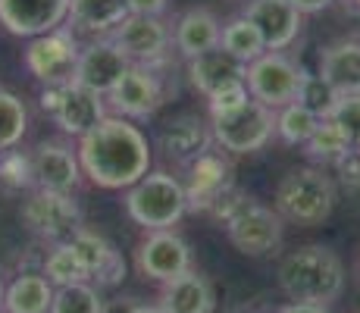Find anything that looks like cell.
<instances>
[{"instance_id":"1","label":"cell","mask_w":360,"mask_h":313,"mask_svg":"<svg viewBox=\"0 0 360 313\" xmlns=\"http://www.w3.org/2000/svg\"><path fill=\"white\" fill-rule=\"evenodd\" d=\"M79 163L88 182L107 191H126L150 172V141L138 125L122 116H103L79 138Z\"/></svg>"},{"instance_id":"2","label":"cell","mask_w":360,"mask_h":313,"mask_svg":"<svg viewBox=\"0 0 360 313\" xmlns=\"http://www.w3.org/2000/svg\"><path fill=\"white\" fill-rule=\"evenodd\" d=\"M276 276H279V288L288 301L326 304L329 307L345 291L342 257L326 245H304L285 254Z\"/></svg>"},{"instance_id":"3","label":"cell","mask_w":360,"mask_h":313,"mask_svg":"<svg viewBox=\"0 0 360 313\" xmlns=\"http://www.w3.org/2000/svg\"><path fill=\"white\" fill-rule=\"evenodd\" d=\"M273 210L297 226H320L335 210V182L316 166H297L279 179Z\"/></svg>"},{"instance_id":"4","label":"cell","mask_w":360,"mask_h":313,"mask_svg":"<svg viewBox=\"0 0 360 313\" xmlns=\"http://www.w3.org/2000/svg\"><path fill=\"white\" fill-rule=\"evenodd\" d=\"M126 213L135 226L144 232H157V229H172L182 222L188 213V198H185L182 179L169 176V172L157 170L141 176L131 188H126Z\"/></svg>"},{"instance_id":"5","label":"cell","mask_w":360,"mask_h":313,"mask_svg":"<svg viewBox=\"0 0 360 313\" xmlns=\"http://www.w3.org/2000/svg\"><path fill=\"white\" fill-rule=\"evenodd\" d=\"M185 198H188V210L207 213V217L223 219L241 198V188L232 179L229 160L217 151H204L188 163V179H185Z\"/></svg>"},{"instance_id":"6","label":"cell","mask_w":360,"mask_h":313,"mask_svg":"<svg viewBox=\"0 0 360 313\" xmlns=\"http://www.w3.org/2000/svg\"><path fill=\"white\" fill-rule=\"evenodd\" d=\"M210 135L226 154H257L276 135V110L248 97L235 110L210 113Z\"/></svg>"},{"instance_id":"7","label":"cell","mask_w":360,"mask_h":313,"mask_svg":"<svg viewBox=\"0 0 360 313\" xmlns=\"http://www.w3.org/2000/svg\"><path fill=\"white\" fill-rule=\"evenodd\" d=\"M282 222L285 219L273 207H263L248 194H241L232 210L223 217L226 235H229L235 250H241L245 257H266L279 250L282 235H285Z\"/></svg>"},{"instance_id":"8","label":"cell","mask_w":360,"mask_h":313,"mask_svg":"<svg viewBox=\"0 0 360 313\" xmlns=\"http://www.w3.org/2000/svg\"><path fill=\"white\" fill-rule=\"evenodd\" d=\"M22 226L32 235L51 241V245H66L82 226V207L75 204L72 194H60V191H44V188H32L25 194L22 207H19Z\"/></svg>"},{"instance_id":"9","label":"cell","mask_w":360,"mask_h":313,"mask_svg":"<svg viewBox=\"0 0 360 313\" xmlns=\"http://www.w3.org/2000/svg\"><path fill=\"white\" fill-rule=\"evenodd\" d=\"M301 79H304V69L297 66L285 51L260 53L257 60L248 63V72H245L248 94L269 110H279V107H285V103L297 101Z\"/></svg>"},{"instance_id":"10","label":"cell","mask_w":360,"mask_h":313,"mask_svg":"<svg viewBox=\"0 0 360 313\" xmlns=\"http://www.w3.org/2000/svg\"><path fill=\"white\" fill-rule=\"evenodd\" d=\"M79 34L72 29H53L38 38H29L25 47V69L41 82V85H69L75 82V66H79Z\"/></svg>"},{"instance_id":"11","label":"cell","mask_w":360,"mask_h":313,"mask_svg":"<svg viewBox=\"0 0 360 313\" xmlns=\"http://www.w3.org/2000/svg\"><path fill=\"white\" fill-rule=\"evenodd\" d=\"M41 110L60 125V132L69 138H82L107 116L103 97L75 85H47L41 91Z\"/></svg>"},{"instance_id":"12","label":"cell","mask_w":360,"mask_h":313,"mask_svg":"<svg viewBox=\"0 0 360 313\" xmlns=\"http://www.w3.org/2000/svg\"><path fill=\"white\" fill-rule=\"evenodd\" d=\"M103 101H110V110L122 120H150L166 101V85L154 72V66L131 63L129 72L116 82V88Z\"/></svg>"},{"instance_id":"13","label":"cell","mask_w":360,"mask_h":313,"mask_svg":"<svg viewBox=\"0 0 360 313\" xmlns=\"http://www.w3.org/2000/svg\"><path fill=\"white\" fill-rule=\"evenodd\" d=\"M135 263L144 279L169 282L182 276L185 269H191V248L172 229H157V232H148L141 238V245L135 250Z\"/></svg>"},{"instance_id":"14","label":"cell","mask_w":360,"mask_h":313,"mask_svg":"<svg viewBox=\"0 0 360 313\" xmlns=\"http://www.w3.org/2000/svg\"><path fill=\"white\" fill-rule=\"evenodd\" d=\"M129 66L131 60L116 47L110 34H103V38H94L82 47L79 66H75V85L107 97L116 88V82L129 72Z\"/></svg>"},{"instance_id":"15","label":"cell","mask_w":360,"mask_h":313,"mask_svg":"<svg viewBox=\"0 0 360 313\" xmlns=\"http://www.w3.org/2000/svg\"><path fill=\"white\" fill-rule=\"evenodd\" d=\"M32 154V179L34 188L44 191H60V194H72L82 185V163L79 154L69 148L60 138H47L38 141L29 151Z\"/></svg>"},{"instance_id":"16","label":"cell","mask_w":360,"mask_h":313,"mask_svg":"<svg viewBox=\"0 0 360 313\" xmlns=\"http://www.w3.org/2000/svg\"><path fill=\"white\" fill-rule=\"evenodd\" d=\"M69 19V0H0V25L16 38H38Z\"/></svg>"},{"instance_id":"17","label":"cell","mask_w":360,"mask_h":313,"mask_svg":"<svg viewBox=\"0 0 360 313\" xmlns=\"http://www.w3.org/2000/svg\"><path fill=\"white\" fill-rule=\"evenodd\" d=\"M110 38L131 63H144V66L160 63L166 57V47H169V29L163 25L160 16H135L131 13L110 32Z\"/></svg>"},{"instance_id":"18","label":"cell","mask_w":360,"mask_h":313,"mask_svg":"<svg viewBox=\"0 0 360 313\" xmlns=\"http://www.w3.org/2000/svg\"><path fill=\"white\" fill-rule=\"evenodd\" d=\"M66 245L72 248L75 257L82 260L91 285H98V288H113V285H120L126 279V260H122V254L110 245L103 235L82 226Z\"/></svg>"},{"instance_id":"19","label":"cell","mask_w":360,"mask_h":313,"mask_svg":"<svg viewBox=\"0 0 360 313\" xmlns=\"http://www.w3.org/2000/svg\"><path fill=\"white\" fill-rule=\"evenodd\" d=\"M213 135H210V122L198 113H179L172 120H166L157 132V148L163 151L169 160L188 166L195 157H200L204 151H210Z\"/></svg>"},{"instance_id":"20","label":"cell","mask_w":360,"mask_h":313,"mask_svg":"<svg viewBox=\"0 0 360 313\" xmlns=\"http://www.w3.org/2000/svg\"><path fill=\"white\" fill-rule=\"evenodd\" d=\"M241 16H248L257 25L266 51H285V47H292L297 41L301 19H304L292 6V0H251Z\"/></svg>"},{"instance_id":"21","label":"cell","mask_w":360,"mask_h":313,"mask_svg":"<svg viewBox=\"0 0 360 313\" xmlns=\"http://www.w3.org/2000/svg\"><path fill=\"white\" fill-rule=\"evenodd\" d=\"M248 66L241 60H235L229 51L223 47H213V51H204L198 57L188 60V82L198 88L204 97H213L217 91L229 85H241L245 82Z\"/></svg>"},{"instance_id":"22","label":"cell","mask_w":360,"mask_h":313,"mask_svg":"<svg viewBox=\"0 0 360 313\" xmlns=\"http://www.w3.org/2000/svg\"><path fill=\"white\" fill-rule=\"evenodd\" d=\"M213 304H217L213 285L195 267L185 269L176 279L163 282V291H160L163 313H213Z\"/></svg>"},{"instance_id":"23","label":"cell","mask_w":360,"mask_h":313,"mask_svg":"<svg viewBox=\"0 0 360 313\" xmlns=\"http://www.w3.org/2000/svg\"><path fill=\"white\" fill-rule=\"evenodd\" d=\"M320 75L338 94H360V38H342L323 47Z\"/></svg>"},{"instance_id":"24","label":"cell","mask_w":360,"mask_h":313,"mask_svg":"<svg viewBox=\"0 0 360 313\" xmlns=\"http://www.w3.org/2000/svg\"><path fill=\"white\" fill-rule=\"evenodd\" d=\"M219 34H223V23L217 19V13L207 10V6H195V10L179 16L172 41H176V51L185 60H191L198 53L219 47Z\"/></svg>"},{"instance_id":"25","label":"cell","mask_w":360,"mask_h":313,"mask_svg":"<svg viewBox=\"0 0 360 313\" xmlns=\"http://www.w3.org/2000/svg\"><path fill=\"white\" fill-rule=\"evenodd\" d=\"M129 16V0H69V19L75 32H91L103 38Z\"/></svg>"},{"instance_id":"26","label":"cell","mask_w":360,"mask_h":313,"mask_svg":"<svg viewBox=\"0 0 360 313\" xmlns=\"http://www.w3.org/2000/svg\"><path fill=\"white\" fill-rule=\"evenodd\" d=\"M53 285L41 273H19L4 288V313H51Z\"/></svg>"},{"instance_id":"27","label":"cell","mask_w":360,"mask_h":313,"mask_svg":"<svg viewBox=\"0 0 360 313\" xmlns=\"http://www.w3.org/2000/svg\"><path fill=\"white\" fill-rule=\"evenodd\" d=\"M219 47L229 51L235 60H241L248 66L251 60H257L260 53H266V44H263V34L257 32V25L248 16H235L223 25V34H219Z\"/></svg>"},{"instance_id":"28","label":"cell","mask_w":360,"mask_h":313,"mask_svg":"<svg viewBox=\"0 0 360 313\" xmlns=\"http://www.w3.org/2000/svg\"><path fill=\"white\" fill-rule=\"evenodd\" d=\"M304 154H307L310 160H316V163H342L345 157L354 154V144L345 138V132L338 129L332 120H320V125H316V132L307 138V144H304Z\"/></svg>"},{"instance_id":"29","label":"cell","mask_w":360,"mask_h":313,"mask_svg":"<svg viewBox=\"0 0 360 313\" xmlns=\"http://www.w3.org/2000/svg\"><path fill=\"white\" fill-rule=\"evenodd\" d=\"M316 125H320V116L310 113V110L297 101L276 110V135H279L285 144H292V148H297V144L304 148L307 138L316 132Z\"/></svg>"},{"instance_id":"30","label":"cell","mask_w":360,"mask_h":313,"mask_svg":"<svg viewBox=\"0 0 360 313\" xmlns=\"http://www.w3.org/2000/svg\"><path fill=\"white\" fill-rule=\"evenodd\" d=\"M41 276L53 285V288H63V285H75V282H88V273L82 267V260L75 257V250L69 245H53L51 254L44 257V267Z\"/></svg>"},{"instance_id":"31","label":"cell","mask_w":360,"mask_h":313,"mask_svg":"<svg viewBox=\"0 0 360 313\" xmlns=\"http://www.w3.org/2000/svg\"><path fill=\"white\" fill-rule=\"evenodd\" d=\"M51 313H107V310H103V298L98 285L75 282V285H63V288H53Z\"/></svg>"},{"instance_id":"32","label":"cell","mask_w":360,"mask_h":313,"mask_svg":"<svg viewBox=\"0 0 360 313\" xmlns=\"http://www.w3.org/2000/svg\"><path fill=\"white\" fill-rule=\"evenodd\" d=\"M29 129V110L13 91L0 88V151L19 148Z\"/></svg>"},{"instance_id":"33","label":"cell","mask_w":360,"mask_h":313,"mask_svg":"<svg viewBox=\"0 0 360 313\" xmlns=\"http://www.w3.org/2000/svg\"><path fill=\"white\" fill-rule=\"evenodd\" d=\"M338 97H342V94H338L320 72H307V69H304L301 88H297V103H304L310 113H316L320 120H326V116L332 113V107H335Z\"/></svg>"},{"instance_id":"34","label":"cell","mask_w":360,"mask_h":313,"mask_svg":"<svg viewBox=\"0 0 360 313\" xmlns=\"http://www.w3.org/2000/svg\"><path fill=\"white\" fill-rule=\"evenodd\" d=\"M0 185L10 191H32L34 179H32V154L29 151H0Z\"/></svg>"},{"instance_id":"35","label":"cell","mask_w":360,"mask_h":313,"mask_svg":"<svg viewBox=\"0 0 360 313\" xmlns=\"http://www.w3.org/2000/svg\"><path fill=\"white\" fill-rule=\"evenodd\" d=\"M326 120L335 122L338 129L345 132V138L357 148L360 144V94H342Z\"/></svg>"},{"instance_id":"36","label":"cell","mask_w":360,"mask_h":313,"mask_svg":"<svg viewBox=\"0 0 360 313\" xmlns=\"http://www.w3.org/2000/svg\"><path fill=\"white\" fill-rule=\"evenodd\" d=\"M248 85L241 82V85H229L223 88V91H217L213 97H207V103H210V113H226V110H235L238 103L248 101Z\"/></svg>"},{"instance_id":"37","label":"cell","mask_w":360,"mask_h":313,"mask_svg":"<svg viewBox=\"0 0 360 313\" xmlns=\"http://www.w3.org/2000/svg\"><path fill=\"white\" fill-rule=\"evenodd\" d=\"M129 10L135 16H163L166 0H129Z\"/></svg>"},{"instance_id":"38","label":"cell","mask_w":360,"mask_h":313,"mask_svg":"<svg viewBox=\"0 0 360 313\" xmlns=\"http://www.w3.org/2000/svg\"><path fill=\"white\" fill-rule=\"evenodd\" d=\"M335 4V0H292V6L301 16H314V13H323V10H329V6Z\"/></svg>"},{"instance_id":"39","label":"cell","mask_w":360,"mask_h":313,"mask_svg":"<svg viewBox=\"0 0 360 313\" xmlns=\"http://www.w3.org/2000/svg\"><path fill=\"white\" fill-rule=\"evenodd\" d=\"M276 313H329L326 304H307V301H288Z\"/></svg>"},{"instance_id":"40","label":"cell","mask_w":360,"mask_h":313,"mask_svg":"<svg viewBox=\"0 0 360 313\" xmlns=\"http://www.w3.org/2000/svg\"><path fill=\"white\" fill-rule=\"evenodd\" d=\"M126 313H163L160 304H131Z\"/></svg>"},{"instance_id":"41","label":"cell","mask_w":360,"mask_h":313,"mask_svg":"<svg viewBox=\"0 0 360 313\" xmlns=\"http://www.w3.org/2000/svg\"><path fill=\"white\" fill-rule=\"evenodd\" d=\"M4 288L6 285H4V279H0V310H4Z\"/></svg>"},{"instance_id":"42","label":"cell","mask_w":360,"mask_h":313,"mask_svg":"<svg viewBox=\"0 0 360 313\" xmlns=\"http://www.w3.org/2000/svg\"><path fill=\"white\" fill-rule=\"evenodd\" d=\"M354 154H357V157H360V144H357V148H354Z\"/></svg>"},{"instance_id":"43","label":"cell","mask_w":360,"mask_h":313,"mask_svg":"<svg viewBox=\"0 0 360 313\" xmlns=\"http://www.w3.org/2000/svg\"><path fill=\"white\" fill-rule=\"evenodd\" d=\"M241 4H251V0H241Z\"/></svg>"},{"instance_id":"44","label":"cell","mask_w":360,"mask_h":313,"mask_svg":"<svg viewBox=\"0 0 360 313\" xmlns=\"http://www.w3.org/2000/svg\"><path fill=\"white\" fill-rule=\"evenodd\" d=\"M354 4H357V6H360V0H354Z\"/></svg>"},{"instance_id":"45","label":"cell","mask_w":360,"mask_h":313,"mask_svg":"<svg viewBox=\"0 0 360 313\" xmlns=\"http://www.w3.org/2000/svg\"><path fill=\"white\" fill-rule=\"evenodd\" d=\"M0 313H4V310H0Z\"/></svg>"}]
</instances>
